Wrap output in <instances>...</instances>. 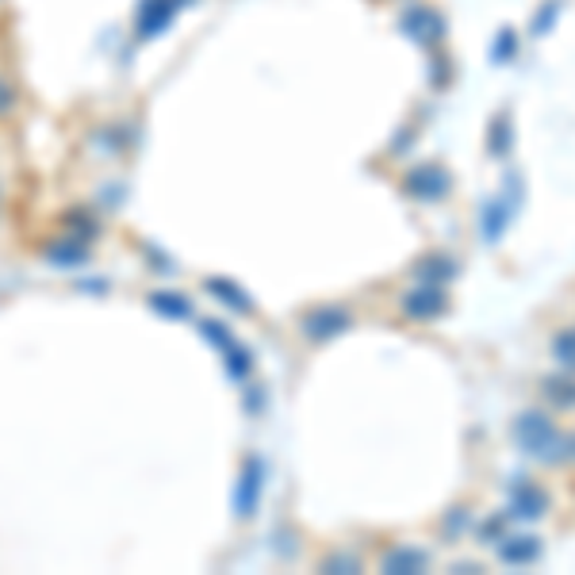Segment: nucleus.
I'll use <instances>...</instances> for the list:
<instances>
[{
	"label": "nucleus",
	"instance_id": "obj_15",
	"mask_svg": "<svg viewBox=\"0 0 575 575\" xmlns=\"http://www.w3.org/2000/svg\"><path fill=\"white\" fill-rule=\"evenodd\" d=\"M58 227H61V235L77 238V243H84V246H92L100 238V219L92 215V207H69V212H61Z\"/></svg>",
	"mask_w": 575,
	"mask_h": 575
},
{
	"label": "nucleus",
	"instance_id": "obj_14",
	"mask_svg": "<svg viewBox=\"0 0 575 575\" xmlns=\"http://www.w3.org/2000/svg\"><path fill=\"white\" fill-rule=\"evenodd\" d=\"M215 353L223 357V372H227L235 384H250V380H253V349L243 346V341H238V334L230 341H223Z\"/></svg>",
	"mask_w": 575,
	"mask_h": 575
},
{
	"label": "nucleus",
	"instance_id": "obj_3",
	"mask_svg": "<svg viewBox=\"0 0 575 575\" xmlns=\"http://www.w3.org/2000/svg\"><path fill=\"white\" fill-rule=\"evenodd\" d=\"M399 189L403 196L418 200V204H441L453 192V173L441 161H422V166H410L399 177Z\"/></svg>",
	"mask_w": 575,
	"mask_h": 575
},
{
	"label": "nucleus",
	"instance_id": "obj_6",
	"mask_svg": "<svg viewBox=\"0 0 575 575\" xmlns=\"http://www.w3.org/2000/svg\"><path fill=\"white\" fill-rule=\"evenodd\" d=\"M266 461L261 456H246L243 461V472H238V484H235V518L238 522H250L261 507V495H266Z\"/></svg>",
	"mask_w": 575,
	"mask_h": 575
},
{
	"label": "nucleus",
	"instance_id": "obj_31",
	"mask_svg": "<svg viewBox=\"0 0 575 575\" xmlns=\"http://www.w3.org/2000/svg\"><path fill=\"white\" fill-rule=\"evenodd\" d=\"M564 464H575V430L564 433Z\"/></svg>",
	"mask_w": 575,
	"mask_h": 575
},
{
	"label": "nucleus",
	"instance_id": "obj_12",
	"mask_svg": "<svg viewBox=\"0 0 575 575\" xmlns=\"http://www.w3.org/2000/svg\"><path fill=\"white\" fill-rule=\"evenodd\" d=\"M43 258H46V266H54V269H84L92 261V246L77 243V238H69V235H58L43 250Z\"/></svg>",
	"mask_w": 575,
	"mask_h": 575
},
{
	"label": "nucleus",
	"instance_id": "obj_1",
	"mask_svg": "<svg viewBox=\"0 0 575 575\" xmlns=\"http://www.w3.org/2000/svg\"><path fill=\"white\" fill-rule=\"evenodd\" d=\"M510 438H515V446L522 449L530 461L538 464H564V430L553 422V415H545V410H522V415H515V422H510Z\"/></svg>",
	"mask_w": 575,
	"mask_h": 575
},
{
	"label": "nucleus",
	"instance_id": "obj_22",
	"mask_svg": "<svg viewBox=\"0 0 575 575\" xmlns=\"http://www.w3.org/2000/svg\"><path fill=\"white\" fill-rule=\"evenodd\" d=\"M549 349H553V361L561 364L564 372H575V326H564L561 334H553Z\"/></svg>",
	"mask_w": 575,
	"mask_h": 575
},
{
	"label": "nucleus",
	"instance_id": "obj_4",
	"mask_svg": "<svg viewBox=\"0 0 575 575\" xmlns=\"http://www.w3.org/2000/svg\"><path fill=\"white\" fill-rule=\"evenodd\" d=\"M349 326H353L349 307H341V303H318V307H307L300 315V338L311 341V346H326L338 334H346Z\"/></svg>",
	"mask_w": 575,
	"mask_h": 575
},
{
	"label": "nucleus",
	"instance_id": "obj_29",
	"mask_svg": "<svg viewBox=\"0 0 575 575\" xmlns=\"http://www.w3.org/2000/svg\"><path fill=\"white\" fill-rule=\"evenodd\" d=\"M410 138H415V127H403L399 135L392 138V146H387V150H392V154H407L410 150Z\"/></svg>",
	"mask_w": 575,
	"mask_h": 575
},
{
	"label": "nucleus",
	"instance_id": "obj_27",
	"mask_svg": "<svg viewBox=\"0 0 575 575\" xmlns=\"http://www.w3.org/2000/svg\"><path fill=\"white\" fill-rule=\"evenodd\" d=\"M556 12H561V4H553V0H549V4L538 12V23H533V27H530L533 35H545V31H549V23H556Z\"/></svg>",
	"mask_w": 575,
	"mask_h": 575
},
{
	"label": "nucleus",
	"instance_id": "obj_26",
	"mask_svg": "<svg viewBox=\"0 0 575 575\" xmlns=\"http://www.w3.org/2000/svg\"><path fill=\"white\" fill-rule=\"evenodd\" d=\"M515 43H518L515 31L503 27L499 38H495V54H492V58H495V61H510V58H515Z\"/></svg>",
	"mask_w": 575,
	"mask_h": 575
},
{
	"label": "nucleus",
	"instance_id": "obj_17",
	"mask_svg": "<svg viewBox=\"0 0 575 575\" xmlns=\"http://www.w3.org/2000/svg\"><path fill=\"white\" fill-rule=\"evenodd\" d=\"M204 288L219 303H227L230 311H238V315H253V311H258V307H253V300H250V292H246L243 284L230 281V277H207Z\"/></svg>",
	"mask_w": 575,
	"mask_h": 575
},
{
	"label": "nucleus",
	"instance_id": "obj_18",
	"mask_svg": "<svg viewBox=\"0 0 575 575\" xmlns=\"http://www.w3.org/2000/svg\"><path fill=\"white\" fill-rule=\"evenodd\" d=\"M541 399L553 410H575V372H561V376L541 380Z\"/></svg>",
	"mask_w": 575,
	"mask_h": 575
},
{
	"label": "nucleus",
	"instance_id": "obj_24",
	"mask_svg": "<svg viewBox=\"0 0 575 575\" xmlns=\"http://www.w3.org/2000/svg\"><path fill=\"white\" fill-rule=\"evenodd\" d=\"M507 522H510L507 510H503V515H495V518H487V522L480 526V541H484V545H499V541L507 538Z\"/></svg>",
	"mask_w": 575,
	"mask_h": 575
},
{
	"label": "nucleus",
	"instance_id": "obj_25",
	"mask_svg": "<svg viewBox=\"0 0 575 575\" xmlns=\"http://www.w3.org/2000/svg\"><path fill=\"white\" fill-rule=\"evenodd\" d=\"M318 572H361V561L349 553H330L318 561Z\"/></svg>",
	"mask_w": 575,
	"mask_h": 575
},
{
	"label": "nucleus",
	"instance_id": "obj_16",
	"mask_svg": "<svg viewBox=\"0 0 575 575\" xmlns=\"http://www.w3.org/2000/svg\"><path fill=\"white\" fill-rule=\"evenodd\" d=\"M150 311L161 318H173V323H189V318H196V303L189 300L184 292H169V288H161V292H150Z\"/></svg>",
	"mask_w": 575,
	"mask_h": 575
},
{
	"label": "nucleus",
	"instance_id": "obj_7",
	"mask_svg": "<svg viewBox=\"0 0 575 575\" xmlns=\"http://www.w3.org/2000/svg\"><path fill=\"white\" fill-rule=\"evenodd\" d=\"M399 311L410 318V323H438V318L449 315V292L441 284H422L399 295Z\"/></svg>",
	"mask_w": 575,
	"mask_h": 575
},
{
	"label": "nucleus",
	"instance_id": "obj_8",
	"mask_svg": "<svg viewBox=\"0 0 575 575\" xmlns=\"http://www.w3.org/2000/svg\"><path fill=\"white\" fill-rule=\"evenodd\" d=\"M549 507H553V495H549L541 484H533V480L522 476L515 487H510V507H507V515L518 518V522H541V518L549 515Z\"/></svg>",
	"mask_w": 575,
	"mask_h": 575
},
{
	"label": "nucleus",
	"instance_id": "obj_23",
	"mask_svg": "<svg viewBox=\"0 0 575 575\" xmlns=\"http://www.w3.org/2000/svg\"><path fill=\"white\" fill-rule=\"evenodd\" d=\"M20 112V84L8 69H0V123H12Z\"/></svg>",
	"mask_w": 575,
	"mask_h": 575
},
{
	"label": "nucleus",
	"instance_id": "obj_30",
	"mask_svg": "<svg viewBox=\"0 0 575 575\" xmlns=\"http://www.w3.org/2000/svg\"><path fill=\"white\" fill-rule=\"evenodd\" d=\"M433 84H449V61L433 58Z\"/></svg>",
	"mask_w": 575,
	"mask_h": 575
},
{
	"label": "nucleus",
	"instance_id": "obj_20",
	"mask_svg": "<svg viewBox=\"0 0 575 575\" xmlns=\"http://www.w3.org/2000/svg\"><path fill=\"white\" fill-rule=\"evenodd\" d=\"M510 146H515V120H510V112H499V120L487 131V154L492 158H507Z\"/></svg>",
	"mask_w": 575,
	"mask_h": 575
},
{
	"label": "nucleus",
	"instance_id": "obj_5",
	"mask_svg": "<svg viewBox=\"0 0 575 575\" xmlns=\"http://www.w3.org/2000/svg\"><path fill=\"white\" fill-rule=\"evenodd\" d=\"M196 0H138L135 8V38L138 43H150V38L166 35L177 23V15L184 12Z\"/></svg>",
	"mask_w": 575,
	"mask_h": 575
},
{
	"label": "nucleus",
	"instance_id": "obj_32",
	"mask_svg": "<svg viewBox=\"0 0 575 575\" xmlns=\"http://www.w3.org/2000/svg\"><path fill=\"white\" fill-rule=\"evenodd\" d=\"M4 204H8V192H4V184H0V215H4Z\"/></svg>",
	"mask_w": 575,
	"mask_h": 575
},
{
	"label": "nucleus",
	"instance_id": "obj_19",
	"mask_svg": "<svg viewBox=\"0 0 575 575\" xmlns=\"http://www.w3.org/2000/svg\"><path fill=\"white\" fill-rule=\"evenodd\" d=\"M89 143H92V150L108 154V158H120V154L131 146V135H127V127H123V123H104V127L92 131Z\"/></svg>",
	"mask_w": 575,
	"mask_h": 575
},
{
	"label": "nucleus",
	"instance_id": "obj_33",
	"mask_svg": "<svg viewBox=\"0 0 575 575\" xmlns=\"http://www.w3.org/2000/svg\"><path fill=\"white\" fill-rule=\"evenodd\" d=\"M0 4H4V0H0Z\"/></svg>",
	"mask_w": 575,
	"mask_h": 575
},
{
	"label": "nucleus",
	"instance_id": "obj_21",
	"mask_svg": "<svg viewBox=\"0 0 575 575\" xmlns=\"http://www.w3.org/2000/svg\"><path fill=\"white\" fill-rule=\"evenodd\" d=\"M469 530H472V510L469 507H449L446 515H441L438 533H441V541H446V545H456V541H461V533H469Z\"/></svg>",
	"mask_w": 575,
	"mask_h": 575
},
{
	"label": "nucleus",
	"instance_id": "obj_11",
	"mask_svg": "<svg viewBox=\"0 0 575 575\" xmlns=\"http://www.w3.org/2000/svg\"><path fill=\"white\" fill-rule=\"evenodd\" d=\"M433 564L430 549H418V545H395L380 556V572L387 575H418Z\"/></svg>",
	"mask_w": 575,
	"mask_h": 575
},
{
	"label": "nucleus",
	"instance_id": "obj_28",
	"mask_svg": "<svg viewBox=\"0 0 575 575\" xmlns=\"http://www.w3.org/2000/svg\"><path fill=\"white\" fill-rule=\"evenodd\" d=\"M243 387H246V395H250V399H243L246 410H250V415H258V410L266 407V387H261V384H243Z\"/></svg>",
	"mask_w": 575,
	"mask_h": 575
},
{
	"label": "nucleus",
	"instance_id": "obj_9",
	"mask_svg": "<svg viewBox=\"0 0 575 575\" xmlns=\"http://www.w3.org/2000/svg\"><path fill=\"white\" fill-rule=\"evenodd\" d=\"M399 31L418 46H438L441 38H446V20H441V12H433V8L410 4L407 12L399 15Z\"/></svg>",
	"mask_w": 575,
	"mask_h": 575
},
{
	"label": "nucleus",
	"instance_id": "obj_13",
	"mask_svg": "<svg viewBox=\"0 0 575 575\" xmlns=\"http://www.w3.org/2000/svg\"><path fill=\"white\" fill-rule=\"evenodd\" d=\"M410 273H415L422 284H441V288H446L449 281H456V273H461V266H456L453 253L433 250V253H422V258H418L415 266H410Z\"/></svg>",
	"mask_w": 575,
	"mask_h": 575
},
{
	"label": "nucleus",
	"instance_id": "obj_10",
	"mask_svg": "<svg viewBox=\"0 0 575 575\" xmlns=\"http://www.w3.org/2000/svg\"><path fill=\"white\" fill-rule=\"evenodd\" d=\"M495 553H499V561L510 564V568H530V564L541 561L545 545H541V538H533V533H507V538L495 545Z\"/></svg>",
	"mask_w": 575,
	"mask_h": 575
},
{
	"label": "nucleus",
	"instance_id": "obj_2",
	"mask_svg": "<svg viewBox=\"0 0 575 575\" xmlns=\"http://www.w3.org/2000/svg\"><path fill=\"white\" fill-rule=\"evenodd\" d=\"M522 181H518V173H507L503 177V192L492 200H484V207H480V235H484L487 246L503 243V235H507V227L515 223L518 207H522Z\"/></svg>",
	"mask_w": 575,
	"mask_h": 575
}]
</instances>
